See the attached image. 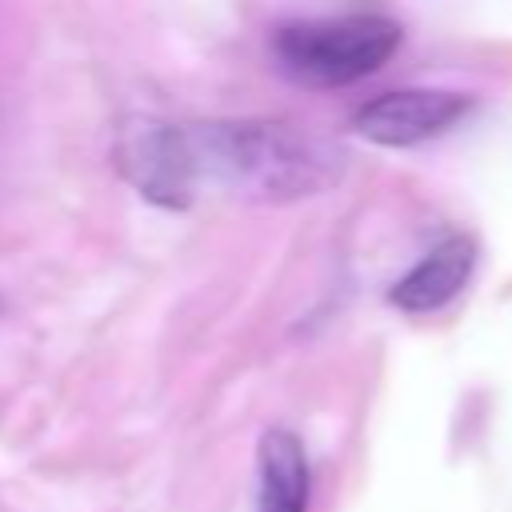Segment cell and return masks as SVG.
I'll return each mask as SVG.
<instances>
[{"label":"cell","instance_id":"3957f363","mask_svg":"<svg viewBox=\"0 0 512 512\" xmlns=\"http://www.w3.org/2000/svg\"><path fill=\"white\" fill-rule=\"evenodd\" d=\"M120 172L132 180V188L164 208H180L192 200L196 180L188 164L184 124H168L156 116H136L120 128L116 140Z\"/></svg>","mask_w":512,"mask_h":512},{"label":"cell","instance_id":"6da1fadb","mask_svg":"<svg viewBox=\"0 0 512 512\" xmlns=\"http://www.w3.org/2000/svg\"><path fill=\"white\" fill-rule=\"evenodd\" d=\"M192 180L228 196L284 204L332 188L344 152L288 120H208L184 124Z\"/></svg>","mask_w":512,"mask_h":512},{"label":"cell","instance_id":"5b68a950","mask_svg":"<svg viewBox=\"0 0 512 512\" xmlns=\"http://www.w3.org/2000/svg\"><path fill=\"white\" fill-rule=\"evenodd\" d=\"M472 268H476V244L456 232L396 280L392 304L404 312H436L468 284Z\"/></svg>","mask_w":512,"mask_h":512},{"label":"cell","instance_id":"277c9868","mask_svg":"<svg viewBox=\"0 0 512 512\" xmlns=\"http://www.w3.org/2000/svg\"><path fill=\"white\" fill-rule=\"evenodd\" d=\"M468 96L444 92V88H400L380 92L376 100L360 104L352 116V128L384 148H412L424 140L444 136L456 120H464Z\"/></svg>","mask_w":512,"mask_h":512},{"label":"cell","instance_id":"7a4b0ae2","mask_svg":"<svg viewBox=\"0 0 512 512\" xmlns=\"http://www.w3.org/2000/svg\"><path fill=\"white\" fill-rule=\"evenodd\" d=\"M280 68L312 88H340L372 76L400 48V24L376 12L284 24L272 40Z\"/></svg>","mask_w":512,"mask_h":512},{"label":"cell","instance_id":"8992f818","mask_svg":"<svg viewBox=\"0 0 512 512\" xmlns=\"http://www.w3.org/2000/svg\"><path fill=\"white\" fill-rule=\"evenodd\" d=\"M312 472L304 444L288 428H272L260 440V512H308Z\"/></svg>","mask_w":512,"mask_h":512}]
</instances>
